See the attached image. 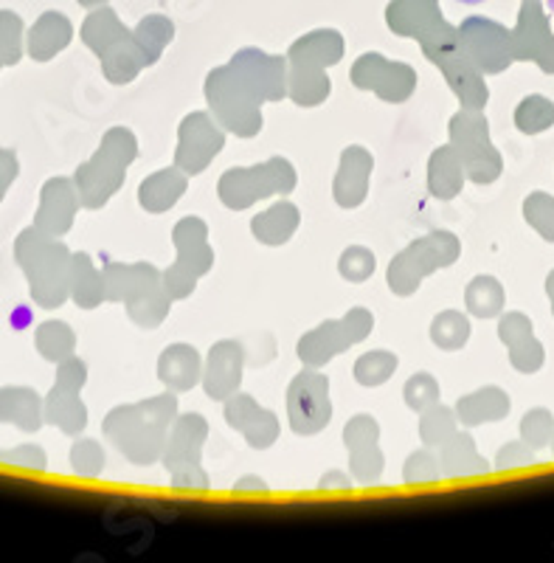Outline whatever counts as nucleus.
<instances>
[{"instance_id":"obj_1","label":"nucleus","mask_w":554,"mask_h":563,"mask_svg":"<svg viewBox=\"0 0 554 563\" xmlns=\"http://www.w3.org/2000/svg\"><path fill=\"white\" fill-rule=\"evenodd\" d=\"M287 97V57L243 48L206 77V102L225 133L254 139L262 130V104Z\"/></svg>"},{"instance_id":"obj_2","label":"nucleus","mask_w":554,"mask_h":563,"mask_svg":"<svg viewBox=\"0 0 554 563\" xmlns=\"http://www.w3.org/2000/svg\"><path fill=\"white\" fill-rule=\"evenodd\" d=\"M178 417V391L149 397L141 404L115 406L102 422V431L113 449L133 465H153L160 460L166 437Z\"/></svg>"},{"instance_id":"obj_3","label":"nucleus","mask_w":554,"mask_h":563,"mask_svg":"<svg viewBox=\"0 0 554 563\" xmlns=\"http://www.w3.org/2000/svg\"><path fill=\"white\" fill-rule=\"evenodd\" d=\"M70 256L74 251L63 240L45 234L37 225L23 229L14 240V263L26 274L32 301L43 310L63 308L70 299Z\"/></svg>"},{"instance_id":"obj_4","label":"nucleus","mask_w":554,"mask_h":563,"mask_svg":"<svg viewBox=\"0 0 554 563\" xmlns=\"http://www.w3.org/2000/svg\"><path fill=\"white\" fill-rule=\"evenodd\" d=\"M104 301H124L128 316L144 330H155L169 316L173 299L166 294L160 271L149 263H108Z\"/></svg>"},{"instance_id":"obj_5","label":"nucleus","mask_w":554,"mask_h":563,"mask_svg":"<svg viewBox=\"0 0 554 563\" xmlns=\"http://www.w3.org/2000/svg\"><path fill=\"white\" fill-rule=\"evenodd\" d=\"M138 158V139L128 128H110L102 144L74 175L85 209H102L128 180L130 164Z\"/></svg>"},{"instance_id":"obj_6","label":"nucleus","mask_w":554,"mask_h":563,"mask_svg":"<svg viewBox=\"0 0 554 563\" xmlns=\"http://www.w3.org/2000/svg\"><path fill=\"white\" fill-rule=\"evenodd\" d=\"M420 43L425 57L442 70V77L447 79L453 93L459 97L462 108L485 110L487 99H490V88L485 82V74L462 52L459 32L445 26V23H436L425 37H420Z\"/></svg>"},{"instance_id":"obj_7","label":"nucleus","mask_w":554,"mask_h":563,"mask_svg":"<svg viewBox=\"0 0 554 563\" xmlns=\"http://www.w3.org/2000/svg\"><path fill=\"white\" fill-rule=\"evenodd\" d=\"M462 254V243L451 231H431L425 238L414 240L411 245L400 251L391 260L389 274V290L395 296H411L420 290L422 279L442 268H451Z\"/></svg>"},{"instance_id":"obj_8","label":"nucleus","mask_w":554,"mask_h":563,"mask_svg":"<svg viewBox=\"0 0 554 563\" xmlns=\"http://www.w3.org/2000/svg\"><path fill=\"white\" fill-rule=\"evenodd\" d=\"M296 180L299 178H296L293 164L276 155V158L262 161L256 167L225 169L220 184H217V195H220L225 209L243 211L259 200L274 198V195L293 192Z\"/></svg>"},{"instance_id":"obj_9","label":"nucleus","mask_w":554,"mask_h":563,"mask_svg":"<svg viewBox=\"0 0 554 563\" xmlns=\"http://www.w3.org/2000/svg\"><path fill=\"white\" fill-rule=\"evenodd\" d=\"M209 440V422L203 415H178L166 437L160 465L173 476V487H189V490H206L209 474L203 462V445Z\"/></svg>"},{"instance_id":"obj_10","label":"nucleus","mask_w":554,"mask_h":563,"mask_svg":"<svg viewBox=\"0 0 554 563\" xmlns=\"http://www.w3.org/2000/svg\"><path fill=\"white\" fill-rule=\"evenodd\" d=\"M173 240L178 260L160 274V279H164L169 299L178 301L189 299L198 288L200 276L209 274L211 265H214V251L209 243V225L200 218L178 220V225L173 229Z\"/></svg>"},{"instance_id":"obj_11","label":"nucleus","mask_w":554,"mask_h":563,"mask_svg":"<svg viewBox=\"0 0 554 563\" xmlns=\"http://www.w3.org/2000/svg\"><path fill=\"white\" fill-rule=\"evenodd\" d=\"M451 147L459 153L465 164L467 180L485 186L501 178L503 158L490 139V124L485 119V110L462 108L459 113L451 115Z\"/></svg>"},{"instance_id":"obj_12","label":"nucleus","mask_w":554,"mask_h":563,"mask_svg":"<svg viewBox=\"0 0 554 563\" xmlns=\"http://www.w3.org/2000/svg\"><path fill=\"white\" fill-rule=\"evenodd\" d=\"M372 330H375V316L366 308H352L350 313L341 316V319L324 321V324H319L307 335H301L296 352H299L301 364L310 366V369H321V366L330 364L335 355H341V352H346L350 346L369 339Z\"/></svg>"},{"instance_id":"obj_13","label":"nucleus","mask_w":554,"mask_h":563,"mask_svg":"<svg viewBox=\"0 0 554 563\" xmlns=\"http://www.w3.org/2000/svg\"><path fill=\"white\" fill-rule=\"evenodd\" d=\"M287 420L299 437H312L324 431L332 420L330 378L310 369L296 375L287 386Z\"/></svg>"},{"instance_id":"obj_14","label":"nucleus","mask_w":554,"mask_h":563,"mask_svg":"<svg viewBox=\"0 0 554 563\" xmlns=\"http://www.w3.org/2000/svg\"><path fill=\"white\" fill-rule=\"evenodd\" d=\"M225 147V130L217 124L211 113H189L178 128V150H175V167L186 175H200Z\"/></svg>"},{"instance_id":"obj_15","label":"nucleus","mask_w":554,"mask_h":563,"mask_svg":"<svg viewBox=\"0 0 554 563\" xmlns=\"http://www.w3.org/2000/svg\"><path fill=\"white\" fill-rule=\"evenodd\" d=\"M350 79L355 88L372 90L375 97L391 104L406 102L417 88V70L406 63L386 59L383 54H364V57H357L350 70Z\"/></svg>"},{"instance_id":"obj_16","label":"nucleus","mask_w":554,"mask_h":563,"mask_svg":"<svg viewBox=\"0 0 554 563\" xmlns=\"http://www.w3.org/2000/svg\"><path fill=\"white\" fill-rule=\"evenodd\" d=\"M459 45L481 74H503L516 63L512 34L490 20H467L459 29Z\"/></svg>"},{"instance_id":"obj_17","label":"nucleus","mask_w":554,"mask_h":563,"mask_svg":"<svg viewBox=\"0 0 554 563\" xmlns=\"http://www.w3.org/2000/svg\"><path fill=\"white\" fill-rule=\"evenodd\" d=\"M344 445L350 454L352 479L361 485H377L383 476V451H380V426L372 415H357L346 422Z\"/></svg>"},{"instance_id":"obj_18","label":"nucleus","mask_w":554,"mask_h":563,"mask_svg":"<svg viewBox=\"0 0 554 563\" xmlns=\"http://www.w3.org/2000/svg\"><path fill=\"white\" fill-rule=\"evenodd\" d=\"M79 206H82V200H79L74 178H63V175L48 178L40 189L37 214H34L32 225H37L40 231L52 234V238H65L74 229Z\"/></svg>"},{"instance_id":"obj_19","label":"nucleus","mask_w":554,"mask_h":563,"mask_svg":"<svg viewBox=\"0 0 554 563\" xmlns=\"http://www.w3.org/2000/svg\"><path fill=\"white\" fill-rule=\"evenodd\" d=\"M243 366H245V350L240 341L223 339L217 341L206 355L203 366V389L211 400L225 404L234 391H240L243 384Z\"/></svg>"},{"instance_id":"obj_20","label":"nucleus","mask_w":554,"mask_h":563,"mask_svg":"<svg viewBox=\"0 0 554 563\" xmlns=\"http://www.w3.org/2000/svg\"><path fill=\"white\" fill-rule=\"evenodd\" d=\"M225 422L231 429L240 431L245 437L251 449L265 451L270 449L276 440H279V417L274 411H268L265 406H259L251 395H234L225 400Z\"/></svg>"},{"instance_id":"obj_21","label":"nucleus","mask_w":554,"mask_h":563,"mask_svg":"<svg viewBox=\"0 0 554 563\" xmlns=\"http://www.w3.org/2000/svg\"><path fill=\"white\" fill-rule=\"evenodd\" d=\"M512 52L521 63H535L543 74H554V34L535 0L523 3L521 23L512 34Z\"/></svg>"},{"instance_id":"obj_22","label":"nucleus","mask_w":554,"mask_h":563,"mask_svg":"<svg viewBox=\"0 0 554 563\" xmlns=\"http://www.w3.org/2000/svg\"><path fill=\"white\" fill-rule=\"evenodd\" d=\"M372 169H375V158L369 150L364 147H346L341 153L339 173L332 180V198L341 209H357L369 195Z\"/></svg>"},{"instance_id":"obj_23","label":"nucleus","mask_w":554,"mask_h":563,"mask_svg":"<svg viewBox=\"0 0 554 563\" xmlns=\"http://www.w3.org/2000/svg\"><path fill=\"white\" fill-rule=\"evenodd\" d=\"M498 339L510 350V364L523 375H532L546 361V350L535 339L532 321L523 313H503L498 321Z\"/></svg>"},{"instance_id":"obj_24","label":"nucleus","mask_w":554,"mask_h":563,"mask_svg":"<svg viewBox=\"0 0 554 563\" xmlns=\"http://www.w3.org/2000/svg\"><path fill=\"white\" fill-rule=\"evenodd\" d=\"M0 422L23 434H37L45 426L43 397L32 386H0Z\"/></svg>"},{"instance_id":"obj_25","label":"nucleus","mask_w":554,"mask_h":563,"mask_svg":"<svg viewBox=\"0 0 554 563\" xmlns=\"http://www.w3.org/2000/svg\"><path fill=\"white\" fill-rule=\"evenodd\" d=\"M203 378V358L191 344H173L160 352L158 380L173 391H189Z\"/></svg>"},{"instance_id":"obj_26","label":"nucleus","mask_w":554,"mask_h":563,"mask_svg":"<svg viewBox=\"0 0 554 563\" xmlns=\"http://www.w3.org/2000/svg\"><path fill=\"white\" fill-rule=\"evenodd\" d=\"M43 417L48 426L59 429L63 434L79 437L88 426V406L82 404L79 391L54 384L52 391L43 397Z\"/></svg>"},{"instance_id":"obj_27","label":"nucleus","mask_w":554,"mask_h":563,"mask_svg":"<svg viewBox=\"0 0 554 563\" xmlns=\"http://www.w3.org/2000/svg\"><path fill=\"white\" fill-rule=\"evenodd\" d=\"M467 173L465 164H462L459 153L445 144V147H436L428 158V192L436 200H453L462 192L465 186Z\"/></svg>"},{"instance_id":"obj_28","label":"nucleus","mask_w":554,"mask_h":563,"mask_svg":"<svg viewBox=\"0 0 554 563\" xmlns=\"http://www.w3.org/2000/svg\"><path fill=\"white\" fill-rule=\"evenodd\" d=\"M510 395L498 386H481V389L470 391L456 404V417H459L462 426L467 429H476V426H485V422H498L510 415Z\"/></svg>"},{"instance_id":"obj_29","label":"nucleus","mask_w":554,"mask_h":563,"mask_svg":"<svg viewBox=\"0 0 554 563\" xmlns=\"http://www.w3.org/2000/svg\"><path fill=\"white\" fill-rule=\"evenodd\" d=\"M344 57V40L339 32L321 29L307 37L296 40L287 52V65H312V68H332Z\"/></svg>"},{"instance_id":"obj_30","label":"nucleus","mask_w":554,"mask_h":563,"mask_svg":"<svg viewBox=\"0 0 554 563\" xmlns=\"http://www.w3.org/2000/svg\"><path fill=\"white\" fill-rule=\"evenodd\" d=\"M186 186H189V175L178 167H166L144 178L138 186V203L149 211V214H160V211L173 209L180 198H184Z\"/></svg>"},{"instance_id":"obj_31","label":"nucleus","mask_w":554,"mask_h":563,"mask_svg":"<svg viewBox=\"0 0 554 563\" xmlns=\"http://www.w3.org/2000/svg\"><path fill=\"white\" fill-rule=\"evenodd\" d=\"M442 476L459 479V476H485L490 471V462L478 454L476 440L465 431H456L451 440L440 449Z\"/></svg>"},{"instance_id":"obj_32","label":"nucleus","mask_w":554,"mask_h":563,"mask_svg":"<svg viewBox=\"0 0 554 563\" xmlns=\"http://www.w3.org/2000/svg\"><path fill=\"white\" fill-rule=\"evenodd\" d=\"M299 223V206L290 203V200H279L251 220V231L262 245H285L296 234Z\"/></svg>"},{"instance_id":"obj_33","label":"nucleus","mask_w":554,"mask_h":563,"mask_svg":"<svg viewBox=\"0 0 554 563\" xmlns=\"http://www.w3.org/2000/svg\"><path fill=\"white\" fill-rule=\"evenodd\" d=\"M70 37H74V29L63 14H45L29 32L26 52L34 63H48L70 43Z\"/></svg>"},{"instance_id":"obj_34","label":"nucleus","mask_w":554,"mask_h":563,"mask_svg":"<svg viewBox=\"0 0 554 563\" xmlns=\"http://www.w3.org/2000/svg\"><path fill=\"white\" fill-rule=\"evenodd\" d=\"M70 299L77 301V308L93 310L104 301V276L96 271L93 260L85 251H77L70 256Z\"/></svg>"},{"instance_id":"obj_35","label":"nucleus","mask_w":554,"mask_h":563,"mask_svg":"<svg viewBox=\"0 0 554 563\" xmlns=\"http://www.w3.org/2000/svg\"><path fill=\"white\" fill-rule=\"evenodd\" d=\"M332 82L326 77V68H312V65H287V97L299 108H315L326 102Z\"/></svg>"},{"instance_id":"obj_36","label":"nucleus","mask_w":554,"mask_h":563,"mask_svg":"<svg viewBox=\"0 0 554 563\" xmlns=\"http://www.w3.org/2000/svg\"><path fill=\"white\" fill-rule=\"evenodd\" d=\"M34 346H37L40 358L59 364L77 350V333L70 330L68 321L48 319L34 330Z\"/></svg>"},{"instance_id":"obj_37","label":"nucleus","mask_w":554,"mask_h":563,"mask_svg":"<svg viewBox=\"0 0 554 563\" xmlns=\"http://www.w3.org/2000/svg\"><path fill=\"white\" fill-rule=\"evenodd\" d=\"M465 305L476 319H496V316L503 313V305H507L503 285L496 276H476L465 290Z\"/></svg>"},{"instance_id":"obj_38","label":"nucleus","mask_w":554,"mask_h":563,"mask_svg":"<svg viewBox=\"0 0 554 563\" xmlns=\"http://www.w3.org/2000/svg\"><path fill=\"white\" fill-rule=\"evenodd\" d=\"M141 68H147V65H144V54H141V48L135 45L133 34H130L128 40H122L119 45H113L108 54H102L104 77L113 85L133 82L141 74Z\"/></svg>"},{"instance_id":"obj_39","label":"nucleus","mask_w":554,"mask_h":563,"mask_svg":"<svg viewBox=\"0 0 554 563\" xmlns=\"http://www.w3.org/2000/svg\"><path fill=\"white\" fill-rule=\"evenodd\" d=\"M420 440L425 442L428 449H442L459 431V417L447 406L433 404L425 411H420Z\"/></svg>"},{"instance_id":"obj_40","label":"nucleus","mask_w":554,"mask_h":563,"mask_svg":"<svg viewBox=\"0 0 554 563\" xmlns=\"http://www.w3.org/2000/svg\"><path fill=\"white\" fill-rule=\"evenodd\" d=\"M130 32L113 18L110 12H99L93 18H88V23L82 26V40L93 54H108L113 45H119L122 40H128Z\"/></svg>"},{"instance_id":"obj_41","label":"nucleus","mask_w":554,"mask_h":563,"mask_svg":"<svg viewBox=\"0 0 554 563\" xmlns=\"http://www.w3.org/2000/svg\"><path fill=\"white\" fill-rule=\"evenodd\" d=\"M470 339V319L459 310H445L431 321V341L440 350H462Z\"/></svg>"},{"instance_id":"obj_42","label":"nucleus","mask_w":554,"mask_h":563,"mask_svg":"<svg viewBox=\"0 0 554 563\" xmlns=\"http://www.w3.org/2000/svg\"><path fill=\"white\" fill-rule=\"evenodd\" d=\"M173 37H175V26L164 18H149L135 29L133 40L141 48V54H144V65H147V68L158 63L160 52H164L166 45L173 43Z\"/></svg>"},{"instance_id":"obj_43","label":"nucleus","mask_w":554,"mask_h":563,"mask_svg":"<svg viewBox=\"0 0 554 563\" xmlns=\"http://www.w3.org/2000/svg\"><path fill=\"white\" fill-rule=\"evenodd\" d=\"M516 128L527 135L546 133L554 128V102L552 99L532 93L516 108Z\"/></svg>"},{"instance_id":"obj_44","label":"nucleus","mask_w":554,"mask_h":563,"mask_svg":"<svg viewBox=\"0 0 554 563\" xmlns=\"http://www.w3.org/2000/svg\"><path fill=\"white\" fill-rule=\"evenodd\" d=\"M397 355L389 350H375V352H366L361 358L355 361V380L361 386H380L391 378L397 372Z\"/></svg>"},{"instance_id":"obj_45","label":"nucleus","mask_w":554,"mask_h":563,"mask_svg":"<svg viewBox=\"0 0 554 563\" xmlns=\"http://www.w3.org/2000/svg\"><path fill=\"white\" fill-rule=\"evenodd\" d=\"M68 460L70 471L79 476H88V479H93V476H99L104 471V449L99 445V440H90V437L74 440Z\"/></svg>"},{"instance_id":"obj_46","label":"nucleus","mask_w":554,"mask_h":563,"mask_svg":"<svg viewBox=\"0 0 554 563\" xmlns=\"http://www.w3.org/2000/svg\"><path fill=\"white\" fill-rule=\"evenodd\" d=\"M523 218L546 243H554V198L546 192H532L523 200Z\"/></svg>"},{"instance_id":"obj_47","label":"nucleus","mask_w":554,"mask_h":563,"mask_svg":"<svg viewBox=\"0 0 554 563\" xmlns=\"http://www.w3.org/2000/svg\"><path fill=\"white\" fill-rule=\"evenodd\" d=\"M554 434V417L549 409H529L521 420V440L527 442L532 451L546 449L549 442H552Z\"/></svg>"},{"instance_id":"obj_48","label":"nucleus","mask_w":554,"mask_h":563,"mask_svg":"<svg viewBox=\"0 0 554 563\" xmlns=\"http://www.w3.org/2000/svg\"><path fill=\"white\" fill-rule=\"evenodd\" d=\"M23 23L12 12H0V63L3 68L18 65L23 59Z\"/></svg>"},{"instance_id":"obj_49","label":"nucleus","mask_w":554,"mask_h":563,"mask_svg":"<svg viewBox=\"0 0 554 563\" xmlns=\"http://www.w3.org/2000/svg\"><path fill=\"white\" fill-rule=\"evenodd\" d=\"M442 476V467H440V456L433 454L431 449H422L414 451V454L406 460V467H402V479L406 485H431Z\"/></svg>"},{"instance_id":"obj_50","label":"nucleus","mask_w":554,"mask_h":563,"mask_svg":"<svg viewBox=\"0 0 554 563\" xmlns=\"http://www.w3.org/2000/svg\"><path fill=\"white\" fill-rule=\"evenodd\" d=\"M402 397H406V406L414 411H425L428 406L440 404V384L433 375L428 372H417L406 380V389H402Z\"/></svg>"},{"instance_id":"obj_51","label":"nucleus","mask_w":554,"mask_h":563,"mask_svg":"<svg viewBox=\"0 0 554 563\" xmlns=\"http://www.w3.org/2000/svg\"><path fill=\"white\" fill-rule=\"evenodd\" d=\"M377 268V260L369 249L364 245H352L341 254L339 260V274L344 276L346 282H366Z\"/></svg>"},{"instance_id":"obj_52","label":"nucleus","mask_w":554,"mask_h":563,"mask_svg":"<svg viewBox=\"0 0 554 563\" xmlns=\"http://www.w3.org/2000/svg\"><path fill=\"white\" fill-rule=\"evenodd\" d=\"M0 465L26 467V471H45V467H48V454H45L40 445H34V442H26V445H18V449H0Z\"/></svg>"},{"instance_id":"obj_53","label":"nucleus","mask_w":554,"mask_h":563,"mask_svg":"<svg viewBox=\"0 0 554 563\" xmlns=\"http://www.w3.org/2000/svg\"><path fill=\"white\" fill-rule=\"evenodd\" d=\"M54 384L63 386V389L82 391V386L88 384V366H85V361L77 358V355H68L65 361H59Z\"/></svg>"},{"instance_id":"obj_54","label":"nucleus","mask_w":554,"mask_h":563,"mask_svg":"<svg viewBox=\"0 0 554 563\" xmlns=\"http://www.w3.org/2000/svg\"><path fill=\"white\" fill-rule=\"evenodd\" d=\"M535 465V451L529 449L527 442H507L496 456L498 471H516V467H529Z\"/></svg>"},{"instance_id":"obj_55","label":"nucleus","mask_w":554,"mask_h":563,"mask_svg":"<svg viewBox=\"0 0 554 563\" xmlns=\"http://www.w3.org/2000/svg\"><path fill=\"white\" fill-rule=\"evenodd\" d=\"M20 175V158L12 147H0V203Z\"/></svg>"},{"instance_id":"obj_56","label":"nucleus","mask_w":554,"mask_h":563,"mask_svg":"<svg viewBox=\"0 0 554 563\" xmlns=\"http://www.w3.org/2000/svg\"><path fill=\"white\" fill-rule=\"evenodd\" d=\"M319 487H321V490H332V487H346V490H350L352 476L344 474V471H330V474L321 476Z\"/></svg>"},{"instance_id":"obj_57","label":"nucleus","mask_w":554,"mask_h":563,"mask_svg":"<svg viewBox=\"0 0 554 563\" xmlns=\"http://www.w3.org/2000/svg\"><path fill=\"white\" fill-rule=\"evenodd\" d=\"M236 493H243V490H259V493H268V482L262 479V476H243V479L236 482L234 485Z\"/></svg>"},{"instance_id":"obj_58","label":"nucleus","mask_w":554,"mask_h":563,"mask_svg":"<svg viewBox=\"0 0 554 563\" xmlns=\"http://www.w3.org/2000/svg\"><path fill=\"white\" fill-rule=\"evenodd\" d=\"M546 294H549V301H552V313H554V271L546 276Z\"/></svg>"},{"instance_id":"obj_59","label":"nucleus","mask_w":554,"mask_h":563,"mask_svg":"<svg viewBox=\"0 0 554 563\" xmlns=\"http://www.w3.org/2000/svg\"><path fill=\"white\" fill-rule=\"evenodd\" d=\"M459 3H485V0H459Z\"/></svg>"},{"instance_id":"obj_60","label":"nucleus","mask_w":554,"mask_h":563,"mask_svg":"<svg viewBox=\"0 0 554 563\" xmlns=\"http://www.w3.org/2000/svg\"><path fill=\"white\" fill-rule=\"evenodd\" d=\"M549 9H552V12H554V0H549Z\"/></svg>"},{"instance_id":"obj_61","label":"nucleus","mask_w":554,"mask_h":563,"mask_svg":"<svg viewBox=\"0 0 554 563\" xmlns=\"http://www.w3.org/2000/svg\"><path fill=\"white\" fill-rule=\"evenodd\" d=\"M549 445H552V451H554V434H552V442H549Z\"/></svg>"},{"instance_id":"obj_62","label":"nucleus","mask_w":554,"mask_h":563,"mask_svg":"<svg viewBox=\"0 0 554 563\" xmlns=\"http://www.w3.org/2000/svg\"><path fill=\"white\" fill-rule=\"evenodd\" d=\"M0 70H3V63H0Z\"/></svg>"}]
</instances>
